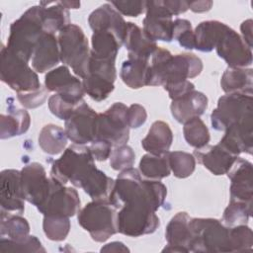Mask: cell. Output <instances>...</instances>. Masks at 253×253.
I'll return each instance as SVG.
<instances>
[{
    "mask_svg": "<svg viewBox=\"0 0 253 253\" xmlns=\"http://www.w3.org/2000/svg\"><path fill=\"white\" fill-rule=\"evenodd\" d=\"M166 186L159 180H144L139 170L121 171L115 180L109 202L117 209L124 206H145L156 211L165 201Z\"/></svg>",
    "mask_w": 253,
    "mask_h": 253,
    "instance_id": "1",
    "label": "cell"
},
{
    "mask_svg": "<svg viewBox=\"0 0 253 253\" xmlns=\"http://www.w3.org/2000/svg\"><path fill=\"white\" fill-rule=\"evenodd\" d=\"M94 161L89 146L72 144L63 151L58 159L53 161L50 176L63 185L70 182L73 186L81 188L96 168Z\"/></svg>",
    "mask_w": 253,
    "mask_h": 253,
    "instance_id": "2",
    "label": "cell"
},
{
    "mask_svg": "<svg viewBox=\"0 0 253 253\" xmlns=\"http://www.w3.org/2000/svg\"><path fill=\"white\" fill-rule=\"evenodd\" d=\"M43 33L41 20V6H33L12 23L6 47L29 62L36 44Z\"/></svg>",
    "mask_w": 253,
    "mask_h": 253,
    "instance_id": "3",
    "label": "cell"
},
{
    "mask_svg": "<svg viewBox=\"0 0 253 253\" xmlns=\"http://www.w3.org/2000/svg\"><path fill=\"white\" fill-rule=\"evenodd\" d=\"M117 209L108 201H92L80 209L79 225L89 232L96 242H105L118 232Z\"/></svg>",
    "mask_w": 253,
    "mask_h": 253,
    "instance_id": "4",
    "label": "cell"
},
{
    "mask_svg": "<svg viewBox=\"0 0 253 253\" xmlns=\"http://www.w3.org/2000/svg\"><path fill=\"white\" fill-rule=\"evenodd\" d=\"M60 61L70 66L73 72L82 79L87 75L91 49L83 30L74 24L64 27L57 37Z\"/></svg>",
    "mask_w": 253,
    "mask_h": 253,
    "instance_id": "5",
    "label": "cell"
},
{
    "mask_svg": "<svg viewBox=\"0 0 253 253\" xmlns=\"http://www.w3.org/2000/svg\"><path fill=\"white\" fill-rule=\"evenodd\" d=\"M190 252H231L229 227L215 218H192Z\"/></svg>",
    "mask_w": 253,
    "mask_h": 253,
    "instance_id": "6",
    "label": "cell"
},
{
    "mask_svg": "<svg viewBox=\"0 0 253 253\" xmlns=\"http://www.w3.org/2000/svg\"><path fill=\"white\" fill-rule=\"evenodd\" d=\"M0 77L17 94L35 91L42 87L38 74L29 66V62L11 52L5 45L1 48Z\"/></svg>",
    "mask_w": 253,
    "mask_h": 253,
    "instance_id": "7",
    "label": "cell"
},
{
    "mask_svg": "<svg viewBox=\"0 0 253 253\" xmlns=\"http://www.w3.org/2000/svg\"><path fill=\"white\" fill-rule=\"evenodd\" d=\"M127 108L124 103L117 102L104 113L98 114L95 139L106 141L113 148L126 144L129 137Z\"/></svg>",
    "mask_w": 253,
    "mask_h": 253,
    "instance_id": "8",
    "label": "cell"
},
{
    "mask_svg": "<svg viewBox=\"0 0 253 253\" xmlns=\"http://www.w3.org/2000/svg\"><path fill=\"white\" fill-rule=\"evenodd\" d=\"M253 117V97L245 94H227L218 99L211 114V123L215 130L224 131L228 126Z\"/></svg>",
    "mask_w": 253,
    "mask_h": 253,
    "instance_id": "9",
    "label": "cell"
},
{
    "mask_svg": "<svg viewBox=\"0 0 253 253\" xmlns=\"http://www.w3.org/2000/svg\"><path fill=\"white\" fill-rule=\"evenodd\" d=\"M155 212L150 208L143 206L122 207L117 213L118 232L129 237L153 233L160 224Z\"/></svg>",
    "mask_w": 253,
    "mask_h": 253,
    "instance_id": "10",
    "label": "cell"
},
{
    "mask_svg": "<svg viewBox=\"0 0 253 253\" xmlns=\"http://www.w3.org/2000/svg\"><path fill=\"white\" fill-rule=\"evenodd\" d=\"M80 199L77 191L65 187L50 176V191L44 203L38 208L43 215L70 217L80 211Z\"/></svg>",
    "mask_w": 253,
    "mask_h": 253,
    "instance_id": "11",
    "label": "cell"
},
{
    "mask_svg": "<svg viewBox=\"0 0 253 253\" xmlns=\"http://www.w3.org/2000/svg\"><path fill=\"white\" fill-rule=\"evenodd\" d=\"M97 117L98 114L84 100L79 103L65 121L64 130L68 139L79 145L91 143L95 139Z\"/></svg>",
    "mask_w": 253,
    "mask_h": 253,
    "instance_id": "12",
    "label": "cell"
},
{
    "mask_svg": "<svg viewBox=\"0 0 253 253\" xmlns=\"http://www.w3.org/2000/svg\"><path fill=\"white\" fill-rule=\"evenodd\" d=\"M145 18L143 19V31L154 42L173 41L172 14L164 0L146 1Z\"/></svg>",
    "mask_w": 253,
    "mask_h": 253,
    "instance_id": "13",
    "label": "cell"
},
{
    "mask_svg": "<svg viewBox=\"0 0 253 253\" xmlns=\"http://www.w3.org/2000/svg\"><path fill=\"white\" fill-rule=\"evenodd\" d=\"M216 53L229 67L246 68L252 64V48L230 27L222 33L215 45Z\"/></svg>",
    "mask_w": 253,
    "mask_h": 253,
    "instance_id": "14",
    "label": "cell"
},
{
    "mask_svg": "<svg viewBox=\"0 0 253 253\" xmlns=\"http://www.w3.org/2000/svg\"><path fill=\"white\" fill-rule=\"evenodd\" d=\"M20 172L25 200L38 209L44 203L49 194L50 177H46L43 166L38 162L24 166Z\"/></svg>",
    "mask_w": 253,
    "mask_h": 253,
    "instance_id": "15",
    "label": "cell"
},
{
    "mask_svg": "<svg viewBox=\"0 0 253 253\" xmlns=\"http://www.w3.org/2000/svg\"><path fill=\"white\" fill-rule=\"evenodd\" d=\"M44 87L49 92H55V94L73 104H79L83 101L85 94L82 81L73 76L66 65L48 71L44 77Z\"/></svg>",
    "mask_w": 253,
    "mask_h": 253,
    "instance_id": "16",
    "label": "cell"
},
{
    "mask_svg": "<svg viewBox=\"0 0 253 253\" xmlns=\"http://www.w3.org/2000/svg\"><path fill=\"white\" fill-rule=\"evenodd\" d=\"M25 201L21 185V172L15 169L3 170L0 174L1 211L22 214L25 211Z\"/></svg>",
    "mask_w": 253,
    "mask_h": 253,
    "instance_id": "17",
    "label": "cell"
},
{
    "mask_svg": "<svg viewBox=\"0 0 253 253\" xmlns=\"http://www.w3.org/2000/svg\"><path fill=\"white\" fill-rule=\"evenodd\" d=\"M230 179V201L242 202L252 206L253 201V168L252 163L237 157L226 173Z\"/></svg>",
    "mask_w": 253,
    "mask_h": 253,
    "instance_id": "18",
    "label": "cell"
},
{
    "mask_svg": "<svg viewBox=\"0 0 253 253\" xmlns=\"http://www.w3.org/2000/svg\"><path fill=\"white\" fill-rule=\"evenodd\" d=\"M232 154H252L253 150V117L231 125L224 130L218 142Z\"/></svg>",
    "mask_w": 253,
    "mask_h": 253,
    "instance_id": "19",
    "label": "cell"
},
{
    "mask_svg": "<svg viewBox=\"0 0 253 253\" xmlns=\"http://www.w3.org/2000/svg\"><path fill=\"white\" fill-rule=\"evenodd\" d=\"M203 70V61L193 53L172 55L167 63L163 86L195 78Z\"/></svg>",
    "mask_w": 253,
    "mask_h": 253,
    "instance_id": "20",
    "label": "cell"
},
{
    "mask_svg": "<svg viewBox=\"0 0 253 253\" xmlns=\"http://www.w3.org/2000/svg\"><path fill=\"white\" fill-rule=\"evenodd\" d=\"M192 217L185 211L177 212L169 221L165 230L168 245L163 252H190L192 232L190 221Z\"/></svg>",
    "mask_w": 253,
    "mask_h": 253,
    "instance_id": "21",
    "label": "cell"
},
{
    "mask_svg": "<svg viewBox=\"0 0 253 253\" xmlns=\"http://www.w3.org/2000/svg\"><path fill=\"white\" fill-rule=\"evenodd\" d=\"M193 155L200 164L216 176L226 174L238 157L219 143L196 149Z\"/></svg>",
    "mask_w": 253,
    "mask_h": 253,
    "instance_id": "22",
    "label": "cell"
},
{
    "mask_svg": "<svg viewBox=\"0 0 253 253\" xmlns=\"http://www.w3.org/2000/svg\"><path fill=\"white\" fill-rule=\"evenodd\" d=\"M88 23L93 32H112L124 44L126 22L124 20L122 15L112 6V4L106 3L95 9L89 15Z\"/></svg>",
    "mask_w": 253,
    "mask_h": 253,
    "instance_id": "23",
    "label": "cell"
},
{
    "mask_svg": "<svg viewBox=\"0 0 253 253\" xmlns=\"http://www.w3.org/2000/svg\"><path fill=\"white\" fill-rule=\"evenodd\" d=\"M60 61L57 38L53 34L43 33L34 49L31 62L36 72L43 73L53 68Z\"/></svg>",
    "mask_w": 253,
    "mask_h": 253,
    "instance_id": "24",
    "label": "cell"
},
{
    "mask_svg": "<svg viewBox=\"0 0 253 253\" xmlns=\"http://www.w3.org/2000/svg\"><path fill=\"white\" fill-rule=\"evenodd\" d=\"M207 108V96L204 93L196 90L176 100H172L170 105L172 116L180 124H185L193 118L202 116Z\"/></svg>",
    "mask_w": 253,
    "mask_h": 253,
    "instance_id": "25",
    "label": "cell"
},
{
    "mask_svg": "<svg viewBox=\"0 0 253 253\" xmlns=\"http://www.w3.org/2000/svg\"><path fill=\"white\" fill-rule=\"evenodd\" d=\"M124 44L127 50V57L147 60L158 47L141 28L131 22L126 23Z\"/></svg>",
    "mask_w": 253,
    "mask_h": 253,
    "instance_id": "26",
    "label": "cell"
},
{
    "mask_svg": "<svg viewBox=\"0 0 253 253\" xmlns=\"http://www.w3.org/2000/svg\"><path fill=\"white\" fill-rule=\"evenodd\" d=\"M173 141V133L169 125L163 121L154 122L147 135L141 140L142 148L148 153L161 155L169 151Z\"/></svg>",
    "mask_w": 253,
    "mask_h": 253,
    "instance_id": "27",
    "label": "cell"
},
{
    "mask_svg": "<svg viewBox=\"0 0 253 253\" xmlns=\"http://www.w3.org/2000/svg\"><path fill=\"white\" fill-rule=\"evenodd\" d=\"M220 86L226 94L252 95L253 70L251 68L228 67L221 76Z\"/></svg>",
    "mask_w": 253,
    "mask_h": 253,
    "instance_id": "28",
    "label": "cell"
},
{
    "mask_svg": "<svg viewBox=\"0 0 253 253\" xmlns=\"http://www.w3.org/2000/svg\"><path fill=\"white\" fill-rule=\"evenodd\" d=\"M7 111L8 113H3L0 119L1 139L10 138L25 133L29 129L31 124V117L26 110L17 108L13 104H10Z\"/></svg>",
    "mask_w": 253,
    "mask_h": 253,
    "instance_id": "29",
    "label": "cell"
},
{
    "mask_svg": "<svg viewBox=\"0 0 253 253\" xmlns=\"http://www.w3.org/2000/svg\"><path fill=\"white\" fill-rule=\"evenodd\" d=\"M41 6V20L44 33L55 34L60 32L64 27L71 24L69 18V11L61 6L59 2H42Z\"/></svg>",
    "mask_w": 253,
    "mask_h": 253,
    "instance_id": "30",
    "label": "cell"
},
{
    "mask_svg": "<svg viewBox=\"0 0 253 253\" xmlns=\"http://www.w3.org/2000/svg\"><path fill=\"white\" fill-rule=\"evenodd\" d=\"M227 27V25L219 21L211 20L200 23L194 31L195 48L203 52L211 51L215 48L219 38Z\"/></svg>",
    "mask_w": 253,
    "mask_h": 253,
    "instance_id": "31",
    "label": "cell"
},
{
    "mask_svg": "<svg viewBox=\"0 0 253 253\" xmlns=\"http://www.w3.org/2000/svg\"><path fill=\"white\" fill-rule=\"evenodd\" d=\"M149 60L127 57L121 67V78L123 82L131 89H139L147 86Z\"/></svg>",
    "mask_w": 253,
    "mask_h": 253,
    "instance_id": "32",
    "label": "cell"
},
{
    "mask_svg": "<svg viewBox=\"0 0 253 253\" xmlns=\"http://www.w3.org/2000/svg\"><path fill=\"white\" fill-rule=\"evenodd\" d=\"M67 135L64 128L59 126L48 124L39 133V145L43 152L55 155L64 150L67 144Z\"/></svg>",
    "mask_w": 253,
    "mask_h": 253,
    "instance_id": "33",
    "label": "cell"
},
{
    "mask_svg": "<svg viewBox=\"0 0 253 253\" xmlns=\"http://www.w3.org/2000/svg\"><path fill=\"white\" fill-rule=\"evenodd\" d=\"M91 54L100 58L116 60L117 54L123 43L115 34L109 31L94 32L91 38Z\"/></svg>",
    "mask_w": 253,
    "mask_h": 253,
    "instance_id": "34",
    "label": "cell"
},
{
    "mask_svg": "<svg viewBox=\"0 0 253 253\" xmlns=\"http://www.w3.org/2000/svg\"><path fill=\"white\" fill-rule=\"evenodd\" d=\"M139 172L149 180H161L168 177L171 173L168 152L161 155L151 153L143 155L139 161Z\"/></svg>",
    "mask_w": 253,
    "mask_h": 253,
    "instance_id": "35",
    "label": "cell"
},
{
    "mask_svg": "<svg viewBox=\"0 0 253 253\" xmlns=\"http://www.w3.org/2000/svg\"><path fill=\"white\" fill-rule=\"evenodd\" d=\"M0 235L14 241L24 240L30 235L29 222L21 215L1 211Z\"/></svg>",
    "mask_w": 253,
    "mask_h": 253,
    "instance_id": "36",
    "label": "cell"
},
{
    "mask_svg": "<svg viewBox=\"0 0 253 253\" xmlns=\"http://www.w3.org/2000/svg\"><path fill=\"white\" fill-rule=\"evenodd\" d=\"M115 181L96 168L82 185L83 191L94 201L109 200Z\"/></svg>",
    "mask_w": 253,
    "mask_h": 253,
    "instance_id": "37",
    "label": "cell"
},
{
    "mask_svg": "<svg viewBox=\"0 0 253 253\" xmlns=\"http://www.w3.org/2000/svg\"><path fill=\"white\" fill-rule=\"evenodd\" d=\"M183 133L187 143L196 149L208 145L211 139L209 128L200 117L193 118L186 122L183 126Z\"/></svg>",
    "mask_w": 253,
    "mask_h": 253,
    "instance_id": "38",
    "label": "cell"
},
{
    "mask_svg": "<svg viewBox=\"0 0 253 253\" xmlns=\"http://www.w3.org/2000/svg\"><path fill=\"white\" fill-rule=\"evenodd\" d=\"M171 57L172 54L168 49L159 46L155 49L149 63L147 86H163L166 66Z\"/></svg>",
    "mask_w": 253,
    "mask_h": 253,
    "instance_id": "39",
    "label": "cell"
},
{
    "mask_svg": "<svg viewBox=\"0 0 253 253\" xmlns=\"http://www.w3.org/2000/svg\"><path fill=\"white\" fill-rule=\"evenodd\" d=\"M168 159L170 169L177 178H187L195 171L196 158L193 154L184 151H168Z\"/></svg>",
    "mask_w": 253,
    "mask_h": 253,
    "instance_id": "40",
    "label": "cell"
},
{
    "mask_svg": "<svg viewBox=\"0 0 253 253\" xmlns=\"http://www.w3.org/2000/svg\"><path fill=\"white\" fill-rule=\"evenodd\" d=\"M82 84L85 94L96 102L107 99L115 88L113 82L90 74H87L83 78Z\"/></svg>",
    "mask_w": 253,
    "mask_h": 253,
    "instance_id": "41",
    "label": "cell"
},
{
    "mask_svg": "<svg viewBox=\"0 0 253 253\" xmlns=\"http://www.w3.org/2000/svg\"><path fill=\"white\" fill-rule=\"evenodd\" d=\"M252 207L253 206L242 202L230 201L223 211L221 219L222 223L228 227L247 224V221L252 214Z\"/></svg>",
    "mask_w": 253,
    "mask_h": 253,
    "instance_id": "42",
    "label": "cell"
},
{
    "mask_svg": "<svg viewBox=\"0 0 253 253\" xmlns=\"http://www.w3.org/2000/svg\"><path fill=\"white\" fill-rule=\"evenodd\" d=\"M42 229L49 240L62 241L67 237L70 230L69 217L43 215Z\"/></svg>",
    "mask_w": 253,
    "mask_h": 253,
    "instance_id": "43",
    "label": "cell"
},
{
    "mask_svg": "<svg viewBox=\"0 0 253 253\" xmlns=\"http://www.w3.org/2000/svg\"><path fill=\"white\" fill-rule=\"evenodd\" d=\"M5 252H45L41 241L34 235H29L21 241H14L6 237L0 238V253Z\"/></svg>",
    "mask_w": 253,
    "mask_h": 253,
    "instance_id": "44",
    "label": "cell"
},
{
    "mask_svg": "<svg viewBox=\"0 0 253 253\" xmlns=\"http://www.w3.org/2000/svg\"><path fill=\"white\" fill-rule=\"evenodd\" d=\"M231 252L251 251L253 247V232L246 224L229 227Z\"/></svg>",
    "mask_w": 253,
    "mask_h": 253,
    "instance_id": "45",
    "label": "cell"
},
{
    "mask_svg": "<svg viewBox=\"0 0 253 253\" xmlns=\"http://www.w3.org/2000/svg\"><path fill=\"white\" fill-rule=\"evenodd\" d=\"M109 159L111 167L114 170L121 172L132 167L135 161V154L130 146L123 144L112 149Z\"/></svg>",
    "mask_w": 253,
    "mask_h": 253,
    "instance_id": "46",
    "label": "cell"
},
{
    "mask_svg": "<svg viewBox=\"0 0 253 253\" xmlns=\"http://www.w3.org/2000/svg\"><path fill=\"white\" fill-rule=\"evenodd\" d=\"M173 40L186 49L195 48V36L190 21L186 19L173 21Z\"/></svg>",
    "mask_w": 253,
    "mask_h": 253,
    "instance_id": "47",
    "label": "cell"
},
{
    "mask_svg": "<svg viewBox=\"0 0 253 253\" xmlns=\"http://www.w3.org/2000/svg\"><path fill=\"white\" fill-rule=\"evenodd\" d=\"M47 104L51 114L62 121H66L71 116V114L73 113V111L78 105V104H73L71 102L64 100L58 94L51 95L48 98Z\"/></svg>",
    "mask_w": 253,
    "mask_h": 253,
    "instance_id": "48",
    "label": "cell"
},
{
    "mask_svg": "<svg viewBox=\"0 0 253 253\" xmlns=\"http://www.w3.org/2000/svg\"><path fill=\"white\" fill-rule=\"evenodd\" d=\"M48 90L45 87H41L38 90L27 92V93H18L17 99L27 109H35L42 106L48 95Z\"/></svg>",
    "mask_w": 253,
    "mask_h": 253,
    "instance_id": "49",
    "label": "cell"
},
{
    "mask_svg": "<svg viewBox=\"0 0 253 253\" xmlns=\"http://www.w3.org/2000/svg\"><path fill=\"white\" fill-rule=\"evenodd\" d=\"M111 4L116 8V10L125 16L137 17L145 12L146 1H112Z\"/></svg>",
    "mask_w": 253,
    "mask_h": 253,
    "instance_id": "50",
    "label": "cell"
},
{
    "mask_svg": "<svg viewBox=\"0 0 253 253\" xmlns=\"http://www.w3.org/2000/svg\"><path fill=\"white\" fill-rule=\"evenodd\" d=\"M147 119V113L139 104H132L127 108V123L129 128H138Z\"/></svg>",
    "mask_w": 253,
    "mask_h": 253,
    "instance_id": "51",
    "label": "cell"
},
{
    "mask_svg": "<svg viewBox=\"0 0 253 253\" xmlns=\"http://www.w3.org/2000/svg\"><path fill=\"white\" fill-rule=\"evenodd\" d=\"M164 89L168 92L169 98L171 100H176L182 96H185L186 94L192 92L195 90V85L190 82L189 80L173 83V84H168L163 86Z\"/></svg>",
    "mask_w": 253,
    "mask_h": 253,
    "instance_id": "52",
    "label": "cell"
},
{
    "mask_svg": "<svg viewBox=\"0 0 253 253\" xmlns=\"http://www.w3.org/2000/svg\"><path fill=\"white\" fill-rule=\"evenodd\" d=\"M89 149L95 160L105 161L110 157L113 146L106 141L95 139L90 143Z\"/></svg>",
    "mask_w": 253,
    "mask_h": 253,
    "instance_id": "53",
    "label": "cell"
},
{
    "mask_svg": "<svg viewBox=\"0 0 253 253\" xmlns=\"http://www.w3.org/2000/svg\"><path fill=\"white\" fill-rule=\"evenodd\" d=\"M164 1L170 13L172 14V16L185 13L189 9L187 1H178V0H164Z\"/></svg>",
    "mask_w": 253,
    "mask_h": 253,
    "instance_id": "54",
    "label": "cell"
},
{
    "mask_svg": "<svg viewBox=\"0 0 253 253\" xmlns=\"http://www.w3.org/2000/svg\"><path fill=\"white\" fill-rule=\"evenodd\" d=\"M252 20L248 19L246 21H244L241 26H240V31H241V35H242V39L243 41L246 42V44L252 48Z\"/></svg>",
    "mask_w": 253,
    "mask_h": 253,
    "instance_id": "55",
    "label": "cell"
},
{
    "mask_svg": "<svg viewBox=\"0 0 253 253\" xmlns=\"http://www.w3.org/2000/svg\"><path fill=\"white\" fill-rule=\"evenodd\" d=\"M212 6L211 1H191L188 2V8L195 13H204L209 11Z\"/></svg>",
    "mask_w": 253,
    "mask_h": 253,
    "instance_id": "56",
    "label": "cell"
},
{
    "mask_svg": "<svg viewBox=\"0 0 253 253\" xmlns=\"http://www.w3.org/2000/svg\"><path fill=\"white\" fill-rule=\"evenodd\" d=\"M100 251L101 252H126L129 250L126 246H125L124 243L119 241H114L103 246Z\"/></svg>",
    "mask_w": 253,
    "mask_h": 253,
    "instance_id": "57",
    "label": "cell"
},
{
    "mask_svg": "<svg viewBox=\"0 0 253 253\" xmlns=\"http://www.w3.org/2000/svg\"><path fill=\"white\" fill-rule=\"evenodd\" d=\"M59 4L61 6H63L64 8L66 9H69V8H72V9H78L80 7V2H77V1H58Z\"/></svg>",
    "mask_w": 253,
    "mask_h": 253,
    "instance_id": "58",
    "label": "cell"
}]
</instances>
